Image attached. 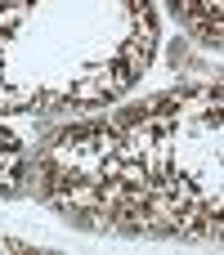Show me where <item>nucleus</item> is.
<instances>
[{"label":"nucleus","mask_w":224,"mask_h":255,"mask_svg":"<svg viewBox=\"0 0 224 255\" xmlns=\"http://www.w3.org/2000/svg\"><path fill=\"white\" fill-rule=\"evenodd\" d=\"M171 4H175V13L184 18V27L198 40H207L211 49L220 45V31H224V4L220 0H171Z\"/></svg>","instance_id":"f03ea898"},{"label":"nucleus","mask_w":224,"mask_h":255,"mask_svg":"<svg viewBox=\"0 0 224 255\" xmlns=\"http://www.w3.org/2000/svg\"><path fill=\"white\" fill-rule=\"evenodd\" d=\"M27 170H31V161H27V148H22V139H18L9 126H0V197H13V193H22V184H27Z\"/></svg>","instance_id":"7ed1b4c3"},{"label":"nucleus","mask_w":224,"mask_h":255,"mask_svg":"<svg viewBox=\"0 0 224 255\" xmlns=\"http://www.w3.org/2000/svg\"><path fill=\"white\" fill-rule=\"evenodd\" d=\"M211 90L166 94L108 126L63 130L36 161L40 197L81 220L126 233H207L220 220V188L193 184L166 152L175 130Z\"/></svg>","instance_id":"f257e3e1"}]
</instances>
